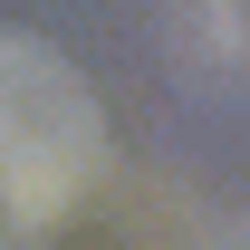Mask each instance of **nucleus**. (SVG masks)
Listing matches in <instances>:
<instances>
[{
	"mask_svg": "<svg viewBox=\"0 0 250 250\" xmlns=\"http://www.w3.org/2000/svg\"><path fill=\"white\" fill-rule=\"evenodd\" d=\"M96 173V96L39 39H0V192L20 212H58Z\"/></svg>",
	"mask_w": 250,
	"mask_h": 250,
	"instance_id": "nucleus-1",
	"label": "nucleus"
}]
</instances>
